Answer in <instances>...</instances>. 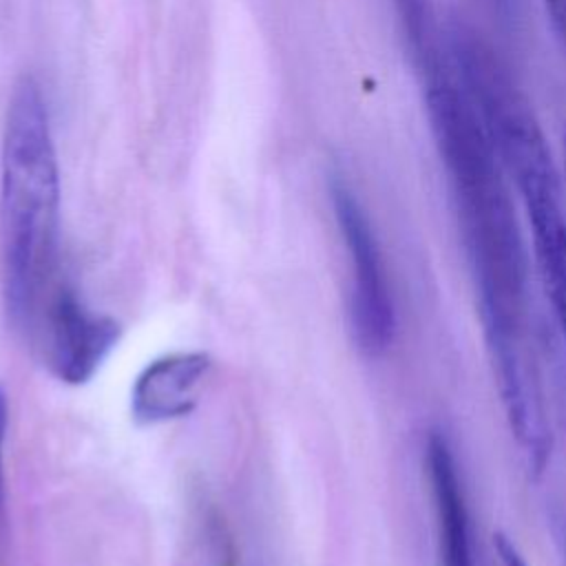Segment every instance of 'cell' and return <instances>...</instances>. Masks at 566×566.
<instances>
[{
	"mask_svg": "<svg viewBox=\"0 0 566 566\" xmlns=\"http://www.w3.org/2000/svg\"><path fill=\"white\" fill-rule=\"evenodd\" d=\"M424 104L478 298L500 402L526 455L551 447L528 349V252L506 172L458 77L424 84Z\"/></svg>",
	"mask_w": 566,
	"mask_h": 566,
	"instance_id": "cell-1",
	"label": "cell"
},
{
	"mask_svg": "<svg viewBox=\"0 0 566 566\" xmlns=\"http://www.w3.org/2000/svg\"><path fill=\"white\" fill-rule=\"evenodd\" d=\"M60 168L40 84L24 75L9 95L0 153V263L7 310L18 323L38 316L55 265Z\"/></svg>",
	"mask_w": 566,
	"mask_h": 566,
	"instance_id": "cell-2",
	"label": "cell"
},
{
	"mask_svg": "<svg viewBox=\"0 0 566 566\" xmlns=\"http://www.w3.org/2000/svg\"><path fill=\"white\" fill-rule=\"evenodd\" d=\"M329 197L349 254V329L365 356H380L396 336V307L376 232L349 184L334 175Z\"/></svg>",
	"mask_w": 566,
	"mask_h": 566,
	"instance_id": "cell-3",
	"label": "cell"
},
{
	"mask_svg": "<svg viewBox=\"0 0 566 566\" xmlns=\"http://www.w3.org/2000/svg\"><path fill=\"white\" fill-rule=\"evenodd\" d=\"M44 360L66 385L88 382L122 336L113 316L88 310L73 290L57 287L44 307Z\"/></svg>",
	"mask_w": 566,
	"mask_h": 566,
	"instance_id": "cell-4",
	"label": "cell"
},
{
	"mask_svg": "<svg viewBox=\"0 0 566 566\" xmlns=\"http://www.w3.org/2000/svg\"><path fill=\"white\" fill-rule=\"evenodd\" d=\"M528 226L542 290L566 347V210L559 177L535 179L517 188Z\"/></svg>",
	"mask_w": 566,
	"mask_h": 566,
	"instance_id": "cell-5",
	"label": "cell"
},
{
	"mask_svg": "<svg viewBox=\"0 0 566 566\" xmlns=\"http://www.w3.org/2000/svg\"><path fill=\"white\" fill-rule=\"evenodd\" d=\"M422 464L436 517L438 566H475L471 517L453 447L442 429L431 427L422 447Z\"/></svg>",
	"mask_w": 566,
	"mask_h": 566,
	"instance_id": "cell-6",
	"label": "cell"
},
{
	"mask_svg": "<svg viewBox=\"0 0 566 566\" xmlns=\"http://www.w3.org/2000/svg\"><path fill=\"white\" fill-rule=\"evenodd\" d=\"M212 360L206 352H172L148 363L130 389V416L161 424L188 416L201 396Z\"/></svg>",
	"mask_w": 566,
	"mask_h": 566,
	"instance_id": "cell-7",
	"label": "cell"
},
{
	"mask_svg": "<svg viewBox=\"0 0 566 566\" xmlns=\"http://www.w3.org/2000/svg\"><path fill=\"white\" fill-rule=\"evenodd\" d=\"M402 38L405 51L420 73L422 84L451 75L447 40L440 31L431 0H387Z\"/></svg>",
	"mask_w": 566,
	"mask_h": 566,
	"instance_id": "cell-8",
	"label": "cell"
},
{
	"mask_svg": "<svg viewBox=\"0 0 566 566\" xmlns=\"http://www.w3.org/2000/svg\"><path fill=\"white\" fill-rule=\"evenodd\" d=\"M475 2L506 35L517 33L522 24V0H475Z\"/></svg>",
	"mask_w": 566,
	"mask_h": 566,
	"instance_id": "cell-9",
	"label": "cell"
},
{
	"mask_svg": "<svg viewBox=\"0 0 566 566\" xmlns=\"http://www.w3.org/2000/svg\"><path fill=\"white\" fill-rule=\"evenodd\" d=\"M214 548H217L214 566H239L237 548L221 524H214Z\"/></svg>",
	"mask_w": 566,
	"mask_h": 566,
	"instance_id": "cell-10",
	"label": "cell"
},
{
	"mask_svg": "<svg viewBox=\"0 0 566 566\" xmlns=\"http://www.w3.org/2000/svg\"><path fill=\"white\" fill-rule=\"evenodd\" d=\"M493 546H495V553H497L502 566H528L524 555L520 553V548L504 533L493 535Z\"/></svg>",
	"mask_w": 566,
	"mask_h": 566,
	"instance_id": "cell-11",
	"label": "cell"
},
{
	"mask_svg": "<svg viewBox=\"0 0 566 566\" xmlns=\"http://www.w3.org/2000/svg\"><path fill=\"white\" fill-rule=\"evenodd\" d=\"M548 20L553 24L555 35L559 38V42L566 49V0H544Z\"/></svg>",
	"mask_w": 566,
	"mask_h": 566,
	"instance_id": "cell-12",
	"label": "cell"
},
{
	"mask_svg": "<svg viewBox=\"0 0 566 566\" xmlns=\"http://www.w3.org/2000/svg\"><path fill=\"white\" fill-rule=\"evenodd\" d=\"M7 396L0 389V493H2V442H4V431H7Z\"/></svg>",
	"mask_w": 566,
	"mask_h": 566,
	"instance_id": "cell-13",
	"label": "cell"
},
{
	"mask_svg": "<svg viewBox=\"0 0 566 566\" xmlns=\"http://www.w3.org/2000/svg\"><path fill=\"white\" fill-rule=\"evenodd\" d=\"M564 166H566V135H564Z\"/></svg>",
	"mask_w": 566,
	"mask_h": 566,
	"instance_id": "cell-14",
	"label": "cell"
}]
</instances>
